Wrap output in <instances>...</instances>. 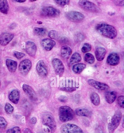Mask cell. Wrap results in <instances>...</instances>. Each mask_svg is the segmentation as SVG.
Returning a JSON list of instances; mask_svg holds the SVG:
<instances>
[{
  "label": "cell",
  "instance_id": "ffe728a7",
  "mask_svg": "<svg viewBox=\"0 0 124 133\" xmlns=\"http://www.w3.org/2000/svg\"><path fill=\"white\" fill-rule=\"evenodd\" d=\"M20 98V93L18 90H14L11 92L9 94V100L15 104H17Z\"/></svg>",
  "mask_w": 124,
  "mask_h": 133
},
{
  "label": "cell",
  "instance_id": "4fadbf2b",
  "mask_svg": "<svg viewBox=\"0 0 124 133\" xmlns=\"http://www.w3.org/2000/svg\"><path fill=\"white\" fill-rule=\"evenodd\" d=\"M25 50L28 55L34 57L37 51L36 45L34 42L28 41L26 43Z\"/></svg>",
  "mask_w": 124,
  "mask_h": 133
},
{
  "label": "cell",
  "instance_id": "30bf717a",
  "mask_svg": "<svg viewBox=\"0 0 124 133\" xmlns=\"http://www.w3.org/2000/svg\"><path fill=\"white\" fill-rule=\"evenodd\" d=\"M52 64L56 74L62 76L65 71V66L62 61L59 58H55L52 60Z\"/></svg>",
  "mask_w": 124,
  "mask_h": 133
},
{
  "label": "cell",
  "instance_id": "7dc6e473",
  "mask_svg": "<svg viewBox=\"0 0 124 133\" xmlns=\"http://www.w3.org/2000/svg\"><path fill=\"white\" fill-rule=\"evenodd\" d=\"M1 82L0 81V87H1Z\"/></svg>",
  "mask_w": 124,
  "mask_h": 133
},
{
  "label": "cell",
  "instance_id": "b9f144b4",
  "mask_svg": "<svg viewBox=\"0 0 124 133\" xmlns=\"http://www.w3.org/2000/svg\"><path fill=\"white\" fill-rule=\"evenodd\" d=\"M31 122L33 124H35L37 122L36 118H35V117L32 118V119H31Z\"/></svg>",
  "mask_w": 124,
  "mask_h": 133
},
{
  "label": "cell",
  "instance_id": "9c48e42d",
  "mask_svg": "<svg viewBox=\"0 0 124 133\" xmlns=\"http://www.w3.org/2000/svg\"><path fill=\"white\" fill-rule=\"evenodd\" d=\"M32 67V63L29 59H26L20 62L19 66V72L23 76L29 73Z\"/></svg>",
  "mask_w": 124,
  "mask_h": 133
},
{
  "label": "cell",
  "instance_id": "60d3db41",
  "mask_svg": "<svg viewBox=\"0 0 124 133\" xmlns=\"http://www.w3.org/2000/svg\"><path fill=\"white\" fill-rule=\"evenodd\" d=\"M77 35H77V36L76 37L77 41H80L83 39V38H80V37H83V36L81 34H78Z\"/></svg>",
  "mask_w": 124,
  "mask_h": 133
},
{
  "label": "cell",
  "instance_id": "2e32d148",
  "mask_svg": "<svg viewBox=\"0 0 124 133\" xmlns=\"http://www.w3.org/2000/svg\"><path fill=\"white\" fill-rule=\"evenodd\" d=\"M120 60L119 55L114 52L108 55L107 59V62L110 65L115 66L119 64Z\"/></svg>",
  "mask_w": 124,
  "mask_h": 133
},
{
  "label": "cell",
  "instance_id": "d6a6232c",
  "mask_svg": "<svg viewBox=\"0 0 124 133\" xmlns=\"http://www.w3.org/2000/svg\"><path fill=\"white\" fill-rule=\"evenodd\" d=\"M6 133H22L21 128L18 127H15L7 130Z\"/></svg>",
  "mask_w": 124,
  "mask_h": 133
},
{
  "label": "cell",
  "instance_id": "7c38bea8",
  "mask_svg": "<svg viewBox=\"0 0 124 133\" xmlns=\"http://www.w3.org/2000/svg\"><path fill=\"white\" fill-rule=\"evenodd\" d=\"M14 35L11 33L4 32L0 35V44L2 46L7 45L12 40Z\"/></svg>",
  "mask_w": 124,
  "mask_h": 133
},
{
  "label": "cell",
  "instance_id": "7bdbcfd3",
  "mask_svg": "<svg viewBox=\"0 0 124 133\" xmlns=\"http://www.w3.org/2000/svg\"><path fill=\"white\" fill-rule=\"evenodd\" d=\"M24 133H33L32 131L28 128H26L24 130Z\"/></svg>",
  "mask_w": 124,
  "mask_h": 133
},
{
  "label": "cell",
  "instance_id": "f546056e",
  "mask_svg": "<svg viewBox=\"0 0 124 133\" xmlns=\"http://www.w3.org/2000/svg\"><path fill=\"white\" fill-rule=\"evenodd\" d=\"M4 109H5V112L7 114H11L12 113L14 110V108L9 103H7L5 104Z\"/></svg>",
  "mask_w": 124,
  "mask_h": 133
},
{
  "label": "cell",
  "instance_id": "8d00e7d4",
  "mask_svg": "<svg viewBox=\"0 0 124 133\" xmlns=\"http://www.w3.org/2000/svg\"><path fill=\"white\" fill-rule=\"evenodd\" d=\"M117 102L120 107L124 108V96L123 95L119 96L117 99Z\"/></svg>",
  "mask_w": 124,
  "mask_h": 133
},
{
  "label": "cell",
  "instance_id": "e575fe53",
  "mask_svg": "<svg viewBox=\"0 0 124 133\" xmlns=\"http://www.w3.org/2000/svg\"><path fill=\"white\" fill-rule=\"evenodd\" d=\"M58 33L55 30H51L49 31L48 34V36L52 39H56L58 37Z\"/></svg>",
  "mask_w": 124,
  "mask_h": 133
},
{
  "label": "cell",
  "instance_id": "603a6c76",
  "mask_svg": "<svg viewBox=\"0 0 124 133\" xmlns=\"http://www.w3.org/2000/svg\"><path fill=\"white\" fill-rule=\"evenodd\" d=\"M9 5L6 0H0V12L7 15L9 12Z\"/></svg>",
  "mask_w": 124,
  "mask_h": 133
},
{
  "label": "cell",
  "instance_id": "1f68e13d",
  "mask_svg": "<svg viewBox=\"0 0 124 133\" xmlns=\"http://www.w3.org/2000/svg\"><path fill=\"white\" fill-rule=\"evenodd\" d=\"M7 125V123L5 119L2 116H0V128L4 129Z\"/></svg>",
  "mask_w": 124,
  "mask_h": 133
},
{
  "label": "cell",
  "instance_id": "277c9868",
  "mask_svg": "<svg viewBox=\"0 0 124 133\" xmlns=\"http://www.w3.org/2000/svg\"><path fill=\"white\" fill-rule=\"evenodd\" d=\"M42 123L44 125L48 127L51 133L55 132L57 129V123L53 115L49 113H46L42 118Z\"/></svg>",
  "mask_w": 124,
  "mask_h": 133
},
{
  "label": "cell",
  "instance_id": "f35d334b",
  "mask_svg": "<svg viewBox=\"0 0 124 133\" xmlns=\"http://www.w3.org/2000/svg\"><path fill=\"white\" fill-rule=\"evenodd\" d=\"M114 3L117 6H123L124 5V1H114Z\"/></svg>",
  "mask_w": 124,
  "mask_h": 133
},
{
  "label": "cell",
  "instance_id": "ac0fdd59",
  "mask_svg": "<svg viewBox=\"0 0 124 133\" xmlns=\"http://www.w3.org/2000/svg\"><path fill=\"white\" fill-rule=\"evenodd\" d=\"M106 54V50L104 48L98 47L95 50V57L98 61H101L103 60Z\"/></svg>",
  "mask_w": 124,
  "mask_h": 133
},
{
  "label": "cell",
  "instance_id": "83f0119b",
  "mask_svg": "<svg viewBox=\"0 0 124 133\" xmlns=\"http://www.w3.org/2000/svg\"><path fill=\"white\" fill-rule=\"evenodd\" d=\"M34 34L38 36H43L45 35L46 32V30L45 28L35 27L34 28Z\"/></svg>",
  "mask_w": 124,
  "mask_h": 133
},
{
  "label": "cell",
  "instance_id": "bcb514c9",
  "mask_svg": "<svg viewBox=\"0 0 124 133\" xmlns=\"http://www.w3.org/2000/svg\"><path fill=\"white\" fill-rule=\"evenodd\" d=\"M29 1L33 2L36 1V0H30Z\"/></svg>",
  "mask_w": 124,
  "mask_h": 133
},
{
  "label": "cell",
  "instance_id": "ba28073f",
  "mask_svg": "<svg viewBox=\"0 0 124 133\" xmlns=\"http://www.w3.org/2000/svg\"><path fill=\"white\" fill-rule=\"evenodd\" d=\"M66 16L69 21L73 22H81L85 18L84 15L82 13L75 11L68 12L66 13Z\"/></svg>",
  "mask_w": 124,
  "mask_h": 133
},
{
  "label": "cell",
  "instance_id": "4316f807",
  "mask_svg": "<svg viewBox=\"0 0 124 133\" xmlns=\"http://www.w3.org/2000/svg\"><path fill=\"white\" fill-rule=\"evenodd\" d=\"M81 59V56L80 54L78 53H75L72 56L70 61L71 64H73L80 62Z\"/></svg>",
  "mask_w": 124,
  "mask_h": 133
},
{
  "label": "cell",
  "instance_id": "5bb4252c",
  "mask_svg": "<svg viewBox=\"0 0 124 133\" xmlns=\"http://www.w3.org/2000/svg\"><path fill=\"white\" fill-rule=\"evenodd\" d=\"M89 85L95 88L101 90H106L110 88V87L105 83H101L93 79H89L88 80Z\"/></svg>",
  "mask_w": 124,
  "mask_h": 133
},
{
  "label": "cell",
  "instance_id": "5b68a950",
  "mask_svg": "<svg viewBox=\"0 0 124 133\" xmlns=\"http://www.w3.org/2000/svg\"><path fill=\"white\" fill-rule=\"evenodd\" d=\"M79 6L83 10L92 13H98L101 10L95 4L88 1H79L78 2Z\"/></svg>",
  "mask_w": 124,
  "mask_h": 133
},
{
  "label": "cell",
  "instance_id": "3957f363",
  "mask_svg": "<svg viewBox=\"0 0 124 133\" xmlns=\"http://www.w3.org/2000/svg\"><path fill=\"white\" fill-rule=\"evenodd\" d=\"M122 117V112L120 110H117L111 119V122L108 123V130L109 133H113L117 129L121 123Z\"/></svg>",
  "mask_w": 124,
  "mask_h": 133
},
{
  "label": "cell",
  "instance_id": "74e56055",
  "mask_svg": "<svg viewBox=\"0 0 124 133\" xmlns=\"http://www.w3.org/2000/svg\"><path fill=\"white\" fill-rule=\"evenodd\" d=\"M76 89L75 88H63L60 89L61 90L64 91L68 92H72L75 91Z\"/></svg>",
  "mask_w": 124,
  "mask_h": 133
},
{
  "label": "cell",
  "instance_id": "d6986e66",
  "mask_svg": "<svg viewBox=\"0 0 124 133\" xmlns=\"http://www.w3.org/2000/svg\"><path fill=\"white\" fill-rule=\"evenodd\" d=\"M72 53L71 48L68 46H63L60 49V55L61 56L65 59L68 58Z\"/></svg>",
  "mask_w": 124,
  "mask_h": 133
},
{
  "label": "cell",
  "instance_id": "8992f818",
  "mask_svg": "<svg viewBox=\"0 0 124 133\" xmlns=\"http://www.w3.org/2000/svg\"><path fill=\"white\" fill-rule=\"evenodd\" d=\"M61 133H85L80 127L72 123L63 124L60 129Z\"/></svg>",
  "mask_w": 124,
  "mask_h": 133
},
{
  "label": "cell",
  "instance_id": "8fae6325",
  "mask_svg": "<svg viewBox=\"0 0 124 133\" xmlns=\"http://www.w3.org/2000/svg\"><path fill=\"white\" fill-rule=\"evenodd\" d=\"M36 69L39 76L42 77H45L47 76L48 71L47 66L43 60H40L36 64Z\"/></svg>",
  "mask_w": 124,
  "mask_h": 133
},
{
  "label": "cell",
  "instance_id": "4dcf8cb0",
  "mask_svg": "<svg viewBox=\"0 0 124 133\" xmlns=\"http://www.w3.org/2000/svg\"><path fill=\"white\" fill-rule=\"evenodd\" d=\"M91 45L88 43H85L83 45V46L82 48V52L83 53H86L90 52L91 50Z\"/></svg>",
  "mask_w": 124,
  "mask_h": 133
},
{
  "label": "cell",
  "instance_id": "7a4b0ae2",
  "mask_svg": "<svg viewBox=\"0 0 124 133\" xmlns=\"http://www.w3.org/2000/svg\"><path fill=\"white\" fill-rule=\"evenodd\" d=\"M60 121L63 123L67 122L73 119L74 112L70 107L62 106L60 107L59 110Z\"/></svg>",
  "mask_w": 124,
  "mask_h": 133
},
{
  "label": "cell",
  "instance_id": "f6af8a7d",
  "mask_svg": "<svg viewBox=\"0 0 124 133\" xmlns=\"http://www.w3.org/2000/svg\"><path fill=\"white\" fill-rule=\"evenodd\" d=\"M37 23L38 24H42V23H43V22H41V21H38L37 22Z\"/></svg>",
  "mask_w": 124,
  "mask_h": 133
},
{
  "label": "cell",
  "instance_id": "f1b7e54d",
  "mask_svg": "<svg viewBox=\"0 0 124 133\" xmlns=\"http://www.w3.org/2000/svg\"><path fill=\"white\" fill-rule=\"evenodd\" d=\"M84 59L86 62L90 64H94L95 61L94 56L90 53L86 54L84 56Z\"/></svg>",
  "mask_w": 124,
  "mask_h": 133
},
{
  "label": "cell",
  "instance_id": "d4e9b609",
  "mask_svg": "<svg viewBox=\"0 0 124 133\" xmlns=\"http://www.w3.org/2000/svg\"><path fill=\"white\" fill-rule=\"evenodd\" d=\"M86 68V65L83 63L75 64L72 67V71L75 74H79Z\"/></svg>",
  "mask_w": 124,
  "mask_h": 133
},
{
  "label": "cell",
  "instance_id": "9a60e30c",
  "mask_svg": "<svg viewBox=\"0 0 124 133\" xmlns=\"http://www.w3.org/2000/svg\"><path fill=\"white\" fill-rule=\"evenodd\" d=\"M22 88L23 91L30 98V99L33 101L36 100V93L32 87L27 84H24L23 85Z\"/></svg>",
  "mask_w": 124,
  "mask_h": 133
},
{
  "label": "cell",
  "instance_id": "7402d4cb",
  "mask_svg": "<svg viewBox=\"0 0 124 133\" xmlns=\"http://www.w3.org/2000/svg\"><path fill=\"white\" fill-rule=\"evenodd\" d=\"M5 64L10 72L14 73L16 71L17 66V63L16 61L12 59H7L5 61Z\"/></svg>",
  "mask_w": 124,
  "mask_h": 133
},
{
  "label": "cell",
  "instance_id": "ab89813d",
  "mask_svg": "<svg viewBox=\"0 0 124 133\" xmlns=\"http://www.w3.org/2000/svg\"><path fill=\"white\" fill-rule=\"evenodd\" d=\"M68 97L65 95H61L59 98L58 100L61 102L65 103L68 100Z\"/></svg>",
  "mask_w": 124,
  "mask_h": 133
},
{
  "label": "cell",
  "instance_id": "e0dca14e",
  "mask_svg": "<svg viewBox=\"0 0 124 133\" xmlns=\"http://www.w3.org/2000/svg\"><path fill=\"white\" fill-rule=\"evenodd\" d=\"M56 44V42L49 38H45L41 42V45L43 48L46 51H49L52 50Z\"/></svg>",
  "mask_w": 124,
  "mask_h": 133
},
{
  "label": "cell",
  "instance_id": "836d02e7",
  "mask_svg": "<svg viewBox=\"0 0 124 133\" xmlns=\"http://www.w3.org/2000/svg\"><path fill=\"white\" fill-rule=\"evenodd\" d=\"M58 5L62 7H64L65 5H68L70 3V1L69 0H65V1H61V0H56L54 1Z\"/></svg>",
  "mask_w": 124,
  "mask_h": 133
},
{
  "label": "cell",
  "instance_id": "44dd1931",
  "mask_svg": "<svg viewBox=\"0 0 124 133\" xmlns=\"http://www.w3.org/2000/svg\"><path fill=\"white\" fill-rule=\"evenodd\" d=\"M104 96L107 102L109 104H112L115 101L117 97V94L114 91L106 92Z\"/></svg>",
  "mask_w": 124,
  "mask_h": 133
},
{
  "label": "cell",
  "instance_id": "ee69618b",
  "mask_svg": "<svg viewBox=\"0 0 124 133\" xmlns=\"http://www.w3.org/2000/svg\"><path fill=\"white\" fill-rule=\"evenodd\" d=\"M14 1L19 3H23L26 1L25 0H16V1Z\"/></svg>",
  "mask_w": 124,
  "mask_h": 133
},
{
  "label": "cell",
  "instance_id": "cb8c5ba5",
  "mask_svg": "<svg viewBox=\"0 0 124 133\" xmlns=\"http://www.w3.org/2000/svg\"><path fill=\"white\" fill-rule=\"evenodd\" d=\"M75 114L79 116L88 117L90 115V111L88 109L83 107L77 108L75 110Z\"/></svg>",
  "mask_w": 124,
  "mask_h": 133
},
{
  "label": "cell",
  "instance_id": "484cf974",
  "mask_svg": "<svg viewBox=\"0 0 124 133\" xmlns=\"http://www.w3.org/2000/svg\"><path fill=\"white\" fill-rule=\"evenodd\" d=\"M90 99L92 103L96 106L100 105L101 100L100 96L96 92H93L90 95Z\"/></svg>",
  "mask_w": 124,
  "mask_h": 133
},
{
  "label": "cell",
  "instance_id": "6da1fadb",
  "mask_svg": "<svg viewBox=\"0 0 124 133\" xmlns=\"http://www.w3.org/2000/svg\"><path fill=\"white\" fill-rule=\"evenodd\" d=\"M95 29L100 34L106 38L114 39L117 35V31L113 25L105 23H100L96 25Z\"/></svg>",
  "mask_w": 124,
  "mask_h": 133
},
{
  "label": "cell",
  "instance_id": "52a82bcc",
  "mask_svg": "<svg viewBox=\"0 0 124 133\" xmlns=\"http://www.w3.org/2000/svg\"><path fill=\"white\" fill-rule=\"evenodd\" d=\"M60 14L59 10L50 6L43 7L40 11V14L44 17H56L59 16Z\"/></svg>",
  "mask_w": 124,
  "mask_h": 133
},
{
  "label": "cell",
  "instance_id": "d590c367",
  "mask_svg": "<svg viewBox=\"0 0 124 133\" xmlns=\"http://www.w3.org/2000/svg\"><path fill=\"white\" fill-rule=\"evenodd\" d=\"M13 55L15 57H16L17 59H20L23 57L25 55V54L22 52L15 51L14 52Z\"/></svg>",
  "mask_w": 124,
  "mask_h": 133
}]
</instances>
